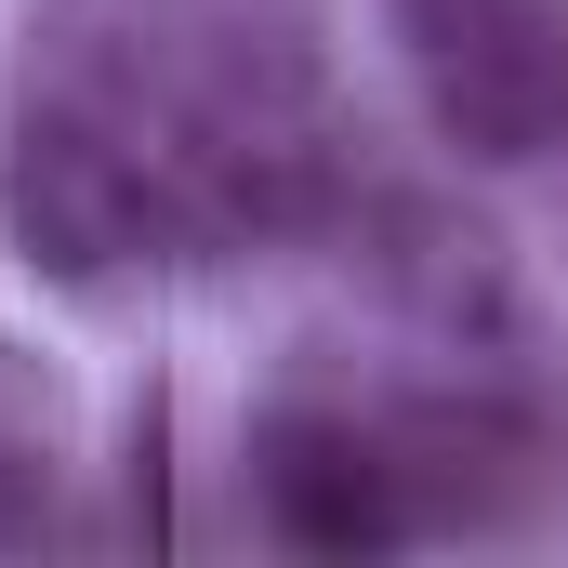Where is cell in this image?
Returning <instances> with one entry per match:
<instances>
[{
  "mask_svg": "<svg viewBox=\"0 0 568 568\" xmlns=\"http://www.w3.org/2000/svg\"><path fill=\"white\" fill-rule=\"evenodd\" d=\"M67 489H80V397H67V371L40 344L0 331V556L53 542Z\"/></svg>",
  "mask_w": 568,
  "mask_h": 568,
  "instance_id": "277c9868",
  "label": "cell"
},
{
  "mask_svg": "<svg viewBox=\"0 0 568 568\" xmlns=\"http://www.w3.org/2000/svg\"><path fill=\"white\" fill-rule=\"evenodd\" d=\"M0 225L27 252V278L80 291V304H133L225 252L185 145L159 120V67L133 53H53L0 133Z\"/></svg>",
  "mask_w": 568,
  "mask_h": 568,
  "instance_id": "6da1fadb",
  "label": "cell"
},
{
  "mask_svg": "<svg viewBox=\"0 0 568 568\" xmlns=\"http://www.w3.org/2000/svg\"><path fill=\"white\" fill-rule=\"evenodd\" d=\"M556 239H568V145H556Z\"/></svg>",
  "mask_w": 568,
  "mask_h": 568,
  "instance_id": "5b68a950",
  "label": "cell"
},
{
  "mask_svg": "<svg viewBox=\"0 0 568 568\" xmlns=\"http://www.w3.org/2000/svg\"><path fill=\"white\" fill-rule=\"evenodd\" d=\"M397 53L449 159L516 172L568 145V0H397Z\"/></svg>",
  "mask_w": 568,
  "mask_h": 568,
  "instance_id": "7a4b0ae2",
  "label": "cell"
},
{
  "mask_svg": "<svg viewBox=\"0 0 568 568\" xmlns=\"http://www.w3.org/2000/svg\"><path fill=\"white\" fill-rule=\"evenodd\" d=\"M252 503H265V529L291 556H384V542H410V463L357 410H317V397L252 424Z\"/></svg>",
  "mask_w": 568,
  "mask_h": 568,
  "instance_id": "3957f363",
  "label": "cell"
}]
</instances>
